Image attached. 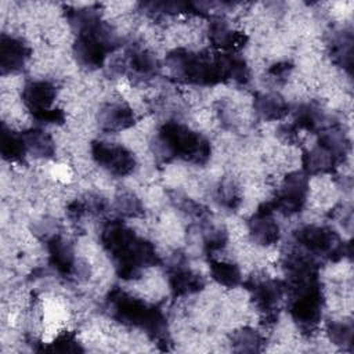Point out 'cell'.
Returning a JSON list of instances; mask_svg holds the SVG:
<instances>
[{"instance_id": "26", "label": "cell", "mask_w": 354, "mask_h": 354, "mask_svg": "<svg viewBox=\"0 0 354 354\" xmlns=\"http://www.w3.org/2000/svg\"><path fill=\"white\" fill-rule=\"evenodd\" d=\"M328 336L333 344L346 346L353 342V325L351 322L344 321H333L326 326Z\"/></svg>"}, {"instance_id": "5", "label": "cell", "mask_w": 354, "mask_h": 354, "mask_svg": "<svg viewBox=\"0 0 354 354\" xmlns=\"http://www.w3.org/2000/svg\"><path fill=\"white\" fill-rule=\"evenodd\" d=\"M158 140L165 156L178 158L195 165H203L210 158L209 141L181 123L166 122L159 129Z\"/></svg>"}, {"instance_id": "30", "label": "cell", "mask_w": 354, "mask_h": 354, "mask_svg": "<svg viewBox=\"0 0 354 354\" xmlns=\"http://www.w3.org/2000/svg\"><path fill=\"white\" fill-rule=\"evenodd\" d=\"M227 242V232L221 228H213L210 227L209 231L205 234V248L209 252L220 250Z\"/></svg>"}, {"instance_id": "6", "label": "cell", "mask_w": 354, "mask_h": 354, "mask_svg": "<svg viewBox=\"0 0 354 354\" xmlns=\"http://www.w3.org/2000/svg\"><path fill=\"white\" fill-rule=\"evenodd\" d=\"M296 242L308 253L325 256L333 261L342 259L346 253V245L340 236L329 227L308 224L295 232Z\"/></svg>"}, {"instance_id": "13", "label": "cell", "mask_w": 354, "mask_h": 354, "mask_svg": "<svg viewBox=\"0 0 354 354\" xmlns=\"http://www.w3.org/2000/svg\"><path fill=\"white\" fill-rule=\"evenodd\" d=\"M98 123L100 127L108 133L123 131L136 124V113L126 104H106L98 113Z\"/></svg>"}, {"instance_id": "31", "label": "cell", "mask_w": 354, "mask_h": 354, "mask_svg": "<svg viewBox=\"0 0 354 354\" xmlns=\"http://www.w3.org/2000/svg\"><path fill=\"white\" fill-rule=\"evenodd\" d=\"M290 69V65L288 62H279V64H275L271 69H270V73L275 77H281L283 76L285 73H288Z\"/></svg>"}, {"instance_id": "9", "label": "cell", "mask_w": 354, "mask_h": 354, "mask_svg": "<svg viewBox=\"0 0 354 354\" xmlns=\"http://www.w3.org/2000/svg\"><path fill=\"white\" fill-rule=\"evenodd\" d=\"M248 289L252 292L256 306L266 313V318L274 319V310L285 293V283L272 278L254 279L248 285Z\"/></svg>"}, {"instance_id": "20", "label": "cell", "mask_w": 354, "mask_h": 354, "mask_svg": "<svg viewBox=\"0 0 354 354\" xmlns=\"http://www.w3.org/2000/svg\"><path fill=\"white\" fill-rule=\"evenodd\" d=\"M1 155L8 162H21L24 160L28 149L21 133H15L8 129L6 124L1 127V141H0Z\"/></svg>"}, {"instance_id": "11", "label": "cell", "mask_w": 354, "mask_h": 354, "mask_svg": "<svg viewBox=\"0 0 354 354\" xmlns=\"http://www.w3.org/2000/svg\"><path fill=\"white\" fill-rule=\"evenodd\" d=\"M30 55V48L18 37L3 33L0 37V69L1 75L19 72Z\"/></svg>"}, {"instance_id": "22", "label": "cell", "mask_w": 354, "mask_h": 354, "mask_svg": "<svg viewBox=\"0 0 354 354\" xmlns=\"http://www.w3.org/2000/svg\"><path fill=\"white\" fill-rule=\"evenodd\" d=\"M212 278L227 288H235L242 282L241 270L236 264L220 260H210Z\"/></svg>"}, {"instance_id": "4", "label": "cell", "mask_w": 354, "mask_h": 354, "mask_svg": "<svg viewBox=\"0 0 354 354\" xmlns=\"http://www.w3.org/2000/svg\"><path fill=\"white\" fill-rule=\"evenodd\" d=\"M75 28L77 36L73 44V54L82 66L100 68L108 53L113 51L119 44L118 35L101 21L98 11L86 17Z\"/></svg>"}, {"instance_id": "21", "label": "cell", "mask_w": 354, "mask_h": 354, "mask_svg": "<svg viewBox=\"0 0 354 354\" xmlns=\"http://www.w3.org/2000/svg\"><path fill=\"white\" fill-rule=\"evenodd\" d=\"M328 124L322 111L314 104H303L297 108L295 115V127L311 133H319Z\"/></svg>"}, {"instance_id": "29", "label": "cell", "mask_w": 354, "mask_h": 354, "mask_svg": "<svg viewBox=\"0 0 354 354\" xmlns=\"http://www.w3.org/2000/svg\"><path fill=\"white\" fill-rule=\"evenodd\" d=\"M116 207L123 216L127 217H136L142 213V205L140 199L130 192H124L116 199Z\"/></svg>"}, {"instance_id": "10", "label": "cell", "mask_w": 354, "mask_h": 354, "mask_svg": "<svg viewBox=\"0 0 354 354\" xmlns=\"http://www.w3.org/2000/svg\"><path fill=\"white\" fill-rule=\"evenodd\" d=\"M271 203H263L257 207L249 220V232L254 242L263 246L275 243L279 239V225L272 217Z\"/></svg>"}, {"instance_id": "12", "label": "cell", "mask_w": 354, "mask_h": 354, "mask_svg": "<svg viewBox=\"0 0 354 354\" xmlns=\"http://www.w3.org/2000/svg\"><path fill=\"white\" fill-rule=\"evenodd\" d=\"M57 90L47 80H32L22 90V101L33 118L53 108Z\"/></svg>"}, {"instance_id": "16", "label": "cell", "mask_w": 354, "mask_h": 354, "mask_svg": "<svg viewBox=\"0 0 354 354\" xmlns=\"http://www.w3.org/2000/svg\"><path fill=\"white\" fill-rule=\"evenodd\" d=\"M48 257L51 266L62 275H69L75 270V253L71 246L62 236L53 235L47 241Z\"/></svg>"}, {"instance_id": "14", "label": "cell", "mask_w": 354, "mask_h": 354, "mask_svg": "<svg viewBox=\"0 0 354 354\" xmlns=\"http://www.w3.org/2000/svg\"><path fill=\"white\" fill-rule=\"evenodd\" d=\"M169 285L174 296H185L202 290L205 282L189 267L177 261L169 270Z\"/></svg>"}, {"instance_id": "15", "label": "cell", "mask_w": 354, "mask_h": 354, "mask_svg": "<svg viewBox=\"0 0 354 354\" xmlns=\"http://www.w3.org/2000/svg\"><path fill=\"white\" fill-rule=\"evenodd\" d=\"M209 39L214 47L227 53H234L242 48L246 43V36L243 33L231 29L227 22L221 19H214L210 22Z\"/></svg>"}, {"instance_id": "24", "label": "cell", "mask_w": 354, "mask_h": 354, "mask_svg": "<svg viewBox=\"0 0 354 354\" xmlns=\"http://www.w3.org/2000/svg\"><path fill=\"white\" fill-rule=\"evenodd\" d=\"M263 337L252 328H242L232 336V347L239 353H256L261 350Z\"/></svg>"}, {"instance_id": "3", "label": "cell", "mask_w": 354, "mask_h": 354, "mask_svg": "<svg viewBox=\"0 0 354 354\" xmlns=\"http://www.w3.org/2000/svg\"><path fill=\"white\" fill-rule=\"evenodd\" d=\"M111 315L119 322L136 326L148 333L158 344L167 340L166 318L160 308L136 299L120 289H113L108 295Z\"/></svg>"}, {"instance_id": "2", "label": "cell", "mask_w": 354, "mask_h": 354, "mask_svg": "<svg viewBox=\"0 0 354 354\" xmlns=\"http://www.w3.org/2000/svg\"><path fill=\"white\" fill-rule=\"evenodd\" d=\"M101 242L111 256L116 274L122 279H133L142 268L158 266L160 259L155 246L134 234L122 221H109L102 232Z\"/></svg>"}, {"instance_id": "23", "label": "cell", "mask_w": 354, "mask_h": 354, "mask_svg": "<svg viewBox=\"0 0 354 354\" xmlns=\"http://www.w3.org/2000/svg\"><path fill=\"white\" fill-rule=\"evenodd\" d=\"M129 64L130 68L141 76H152L158 71L156 58L142 48H133L129 53Z\"/></svg>"}, {"instance_id": "8", "label": "cell", "mask_w": 354, "mask_h": 354, "mask_svg": "<svg viewBox=\"0 0 354 354\" xmlns=\"http://www.w3.org/2000/svg\"><path fill=\"white\" fill-rule=\"evenodd\" d=\"M91 156L97 165L111 174L119 177L130 174L136 167V158L133 152L123 145L105 141H93Z\"/></svg>"}, {"instance_id": "27", "label": "cell", "mask_w": 354, "mask_h": 354, "mask_svg": "<svg viewBox=\"0 0 354 354\" xmlns=\"http://www.w3.org/2000/svg\"><path fill=\"white\" fill-rule=\"evenodd\" d=\"M46 351H55V353H80L83 348L80 347L76 336L72 332H62L59 333L47 347H43Z\"/></svg>"}, {"instance_id": "25", "label": "cell", "mask_w": 354, "mask_h": 354, "mask_svg": "<svg viewBox=\"0 0 354 354\" xmlns=\"http://www.w3.org/2000/svg\"><path fill=\"white\" fill-rule=\"evenodd\" d=\"M332 55L342 66L351 69L353 64V39L351 35L339 36L332 44Z\"/></svg>"}, {"instance_id": "17", "label": "cell", "mask_w": 354, "mask_h": 354, "mask_svg": "<svg viewBox=\"0 0 354 354\" xmlns=\"http://www.w3.org/2000/svg\"><path fill=\"white\" fill-rule=\"evenodd\" d=\"M339 156H336L333 152L328 151L322 145L317 144L310 151H306L303 155V171L310 174H319V173H328L332 171L337 165L342 162Z\"/></svg>"}, {"instance_id": "28", "label": "cell", "mask_w": 354, "mask_h": 354, "mask_svg": "<svg viewBox=\"0 0 354 354\" xmlns=\"http://www.w3.org/2000/svg\"><path fill=\"white\" fill-rule=\"evenodd\" d=\"M217 199L227 209H235L239 205L241 196L234 181L225 180L220 184L217 188Z\"/></svg>"}, {"instance_id": "18", "label": "cell", "mask_w": 354, "mask_h": 354, "mask_svg": "<svg viewBox=\"0 0 354 354\" xmlns=\"http://www.w3.org/2000/svg\"><path fill=\"white\" fill-rule=\"evenodd\" d=\"M256 113L264 120H279L289 112L288 102L275 93H261L254 97Z\"/></svg>"}, {"instance_id": "7", "label": "cell", "mask_w": 354, "mask_h": 354, "mask_svg": "<svg viewBox=\"0 0 354 354\" xmlns=\"http://www.w3.org/2000/svg\"><path fill=\"white\" fill-rule=\"evenodd\" d=\"M307 195L308 176L304 171H292L285 177L277 196L270 203L274 210L290 216L303 209Z\"/></svg>"}, {"instance_id": "19", "label": "cell", "mask_w": 354, "mask_h": 354, "mask_svg": "<svg viewBox=\"0 0 354 354\" xmlns=\"http://www.w3.org/2000/svg\"><path fill=\"white\" fill-rule=\"evenodd\" d=\"M28 152L36 158H51L55 153V144L50 134L40 129H30L21 133Z\"/></svg>"}, {"instance_id": "1", "label": "cell", "mask_w": 354, "mask_h": 354, "mask_svg": "<svg viewBox=\"0 0 354 354\" xmlns=\"http://www.w3.org/2000/svg\"><path fill=\"white\" fill-rule=\"evenodd\" d=\"M167 65L176 79L189 84L213 86L225 80L238 83L249 80L246 62L232 53L212 57L206 53L177 48L167 55Z\"/></svg>"}]
</instances>
